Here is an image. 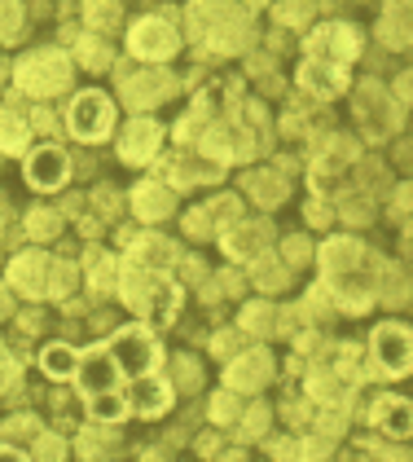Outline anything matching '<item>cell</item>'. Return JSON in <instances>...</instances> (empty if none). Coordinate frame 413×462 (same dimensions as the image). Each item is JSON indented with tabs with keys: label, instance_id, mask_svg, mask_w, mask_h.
I'll use <instances>...</instances> for the list:
<instances>
[{
	"label": "cell",
	"instance_id": "6da1fadb",
	"mask_svg": "<svg viewBox=\"0 0 413 462\" xmlns=\"http://www.w3.org/2000/svg\"><path fill=\"white\" fill-rule=\"evenodd\" d=\"M159 361H163L159 339L145 326H128L79 356L75 379H79L93 423H119L128 410H137L145 419L163 414L172 405V392L163 379H154Z\"/></svg>",
	"mask_w": 413,
	"mask_h": 462
},
{
	"label": "cell",
	"instance_id": "7a4b0ae2",
	"mask_svg": "<svg viewBox=\"0 0 413 462\" xmlns=\"http://www.w3.org/2000/svg\"><path fill=\"white\" fill-rule=\"evenodd\" d=\"M168 264H172L168 238H141L137 247L128 251V264H124V278H119V295L128 300V309L150 318L154 326H168L176 313V300H180L176 282L168 278Z\"/></svg>",
	"mask_w": 413,
	"mask_h": 462
},
{
	"label": "cell",
	"instance_id": "3957f363",
	"mask_svg": "<svg viewBox=\"0 0 413 462\" xmlns=\"http://www.w3.org/2000/svg\"><path fill=\"white\" fill-rule=\"evenodd\" d=\"M14 79L32 97H53V93H62L70 84V62H67V53H58V49H40V53H27L14 67Z\"/></svg>",
	"mask_w": 413,
	"mask_h": 462
},
{
	"label": "cell",
	"instance_id": "277c9868",
	"mask_svg": "<svg viewBox=\"0 0 413 462\" xmlns=\"http://www.w3.org/2000/svg\"><path fill=\"white\" fill-rule=\"evenodd\" d=\"M67 124H70V133H75L79 142H102V137H110V124H115L110 97H106V93H97V88L79 93V97L70 102Z\"/></svg>",
	"mask_w": 413,
	"mask_h": 462
},
{
	"label": "cell",
	"instance_id": "5b68a950",
	"mask_svg": "<svg viewBox=\"0 0 413 462\" xmlns=\"http://www.w3.org/2000/svg\"><path fill=\"white\" fill-rule=\"evenodd\" d=\"M361 53V36L347 23H330L317 36H308V58L312 62H330V67H347Z\"/></svg>",
	"mask_w": 413,
	"mask_h": 462
},
{
	"label": "cell",
	"instance_id": "8992f818",
	"mask_svg": "<svg viewBox=\"0 0 413 462\" xmlns=\"http://www.w3.org/2000/svg\"><path fill=\"white\" fill-rule=\"evenodd\" d=\"M128 44H133L137 58H154L159 62V58H172L176 49H180V36L163 18H141L137 27H133V36H128Z\"/></svg>",
	"mask_w": 413,
	"mask_h": 462
},
{
	"label": "cell",
	"instance_id": "52a82bcc",
	"mask_svg": "<svg viewBox=\"0 0 413 462\" xmlns=\"http://www.w3.org/2000/svg\"><path fill=\"white\" fill-rule=\"evenodd\" d=\"M159 142H163V128L154 119H137V124L124 128L119 154H124V163H150L159 154Z\"/></svg>",
	"mask_w": 413,
	"mask_h": 462
},
{
	"label": "cell",
	"instance_id": "ba28073f",
	"mask_svg": "<svg viewBox=\"0 0 413 462\" xmlns=\"http://www.w3.org/2000/svg\"><path fill=\"white\" fill-rule=\"evenodd\" d=\"M49 260H44V251H23L14 264H9V286L14 291H23V295H32L40 300L44 291H49Z\"/></svg>",
	"mask_w": 413,
	"mask_h": 462
},
{
	"label": "cell",
	"instance_id": "9c48e42d",
	"mask_svg": "<svg viewBox=\"0 0 413 462\" xmlns=\"http://www.w3.org/2000/svg\"><path fill=\"white\" fill-rule=\"evenodd\" d=\"M374 353H379V365L387 374H405L409 370V330L405 326H379Z\"/></svg>",
	"mask_w": 413,
	"mask_h": 462
},
{
	"label": "cell",
	"instance_id": "30bf717a",
	"mask_svg": "<svg viewBox=\"0 0 413 462\" xmlns=\"http://www.w3.org/2000/svg\"><path fill=\"white\" fill-rule=\"evenodd\" d=\"M273 379V356L269 353H246V356H238L234 365H229V374H225V383L234 392H255V388H264Z\"/></svg>",
	"mask_w": 413,
	"mask_h": 462
},
{
	"label": "cell",
	"instance_id": "8fae6325",
	"mask_svg": "<svg viewBox=\"0 0 413 462\" xmlns=\"http://www.w3.org/2000/svg\"><path fill=\"white\" fill-rule=\"evenodd\" d=\"M119 88H124V102L128 106H154L168 88H172V79L163 71H141V75H119Z\"/></svg>",
	"mask_w": 413,
	"mask_h": 462
},
{
	"label": "cell",
	"instance_id": "7c38bea8",
	"mask_svg": "<svg viewBox=\"0 0 413 462\" xmlns=\"http://www.w3.org/2000/svg\"><path fill=\"white\" fill-rule=\"evenodd\" d=\"M27 180H32L35 189H58V185L67 180V154H62L58 145L35 150L32 159H27Z\"/></svg>",
	"mask_w": 413,
	"mask_h": 462
},
{
	"label": "cell",
	"instance_id": "4fadbf2b",
	"mask_svg": "<svg viewBox=\"0 0 413 462\" xmlns=\"http://www.w3.org/2000/svg\"><path fill=\"white\" fill-rule=\"evenodd\" d=\"M299 84L308 88V93H317V97H335V93H344L347 75L344 67H330V62H304V71H299Z\"/></svg>",
	"mask_w": 413,
	"mask_h": 462
},
{
	"label": "cell",
	"instance_id": "5bb4252c",
	"mask_svg": "<svg viewBox=\"0 0 413 462\" xmlns=\"http://www.w3.org/2000/svg\"><path fill=\"white\" fill-rule=\"evenodd\" d=\"M133 208L141 220H163L172 212V189L168 185H154V180H141L137 194H133Z\"/></svg>",
	"mask_w": 413,
	"mask_h": 462
},
{
	"label": "cell",
	"instance_id": "9a60e30c",
	"mask_svg": "<svg viewBox=\"0 0 413 462\" xmlns=\"http://www.w3.org/2000/svg\"><path fill=\"white\" fill-rule=\"evenodd\" d=\"M229 18H234V0H194V9H189L194 36H211V32L225 27Z\"/></svg>",
	"mask_w": 413,
	"mask_h": 462
},
{
	"label": "cell",
	"instance_id": "2e32d148",
	"mask_svg": "<svg viewBox=\"0 0 413 462\" xmlns=\"http://www.w3.org/2000/svg\"><path fill=\"white\" fill-rule=\"evenodd\" d=\"M264 238H269V225H238V229L225 234V251H229L234 260H255Z\"/></svg>",
	"mask_w": 413,
	"mask_h": 462
},
{
	"label": "cell",
	"instance_id": "e0dca14e",
	"mask_svg": "<svg viewBox=\"0 0 413 462\" xmlns=\"http://www.w3.org/2000/svg\"><path fill=\"white\" fill-rule=\"evenodd\" d=\"M374 423L391 436H409V401L405 396H379L374 405Z\"/></svg>",
	"mask_w": 413,
	"mask_h": 462
},
{
	"label": "cell",
	"instance_id": "ac0fdd59",
	"mask_svg": "<svg viewBox=\"0 0 413 462\" xmlns=\"http://www.w3.org/2000/svg\"><path fill=\"white\" fill-rule=\"evenodd\" d=\"M365 260V251L361 243H352V238H335V243H326L321 251V264H326V273H344V269H356Z\"/></svg>",
	"mask_w": 413,
	"mask_h": 462
},
{
	"label": "cell",
	"instance_id": "d6986e66",
	"mask_svg": "<svg viewBox=\"0 0 413 462\" xmlns=\"http://www.w3.org/2000/svg\"><path fill=\"white\" fill-rule=\"evenodd\" d=\"M335 300L344 304L347 313H356V309H365L370 300H374V291H370V282L365 278H352V273H335Z\"/></svg>",
	"mask_w": 413,
	"mask_h": 462
},
{
	"label": "cell",
	"instance_id": "ffe728a7",
	"mask_svg": "<svg viewBox=\"0 0 413 462\" xmlns=\"http://www.w3.org/2000/svg\"><path fill=\"white\" fill-rule=\"evenodd\" d=\"M32 142V133H27V124H23V115L14 106L0 110V150H9V154H23Z\"/></svg>",
	"mask_w": 413,
	"mask_h": 462
},
{
	"label": "cell",
	"instance_id": "44dd1931",
	"mask_svg": "<svg viewBox=\"0 0 413 462\" xmlns=\"http://www.w3.org/2000/svg\"><path fill=\"white\" fill-rule=\"evenodd\" d=\"M382 40L391 49H405L409 44V0H391V9L382 18Z\"/></svg>",
	"mask_w": 413,
	"mask_h": 462
},
{
	"label": "cell",
	"instance_id": "7402d4cb",
	"mask_svg": "<svg viewBox=\"0 0 413 462\" xmlns=\"http://www.w3.org/2000/svg\"><path fill=\"white\" fill-rule=\"evenodd\" d=\"M246 36H251V23H246L242 14H234L225 27L211 32V49H220V53H238L242 44H246Z\"/></svg>",
	"mask_w": 413,
	"mask_h": 462
},
{
	"label": "cell",
	"instance_id": "603a6c76",
	"mask_svg": "<svg viewBox=\"0 0 413 462\" xmlns=\"http://www.w3.org/2000/svg\"><path fill=\"white\" fill-rule=\"evenodd\" d=\"M246 185H251V194H255L264 208H277V203L286 199V180L277 177V172H251Z\"/></svg>",
	"mask_w": 413,
	"mask_h": 462
},
{
	"label": "cell",
	"instance_id": "cb8c5ba5",
	"mask_svg": "<svg viewBox=\"0 0 413 462\" xmlns=\"http://www.w3.org/2000/svg\"><path fill=\"white\" fill-rule=\"evenodd\" d=\"M75 361H79V356L70 353L67 344H49V348L40 353V365H44L53 379H67V374H75Z\"/></svg>",
	"mask_w": 413,
	"mask_h": 462
},
{
	"label": "cell",
	"instance_id": "d4e9b609",
	"mask_svg": "<svg viewBox=\"0 0 413 462\" xmlns=\"http://www.w3.org/2000/svg\"><path fill=\"white\" fill-rule=\"evenodd\" d=\"M88 278H93V291H97V295L115 291V260H110L106 251H88Z\"/></svg>",
	"mask_w": 413,
	"mask_h": 462
},
{
	"label": "cell",
	"instance_id": "484cf974",
	"mask_svg": "<svg viewBox=\"0 0 413 462\" xmlns=\"http://www.w3.org/2000/svg\"><path fill=\"white\" fill-rule=\"evenodd\" d=\"M84 18L93 32H106L119 23V0H84Z\"/></svg>",
	"mask_w": 413,
	"mask_h": 462
},
{
	"label": "cell",
	"instance_id": "4316f807",
	"mask_svg": "<svg viewBox=\"0 0 413 462\" xmlns=\"http://www.w3.org/2000/svg\"><path fill=\"white\" fill-rule=\"evenodd\" d=\"M79 58H84V67H88V71H106V67L115 62V53L106 49L102 40H93V36L79 40Z\"/></svg>",
	"mask_w": 413,
	"mask_h": 462
},
{
	"label": "cell",
	"instance_id": "83f0119b",
	"mask_svg": "<svg viewBox=\"0 0 413 462\" xmlns=\"http://www.w3.org/2000/svg\"><path fill=\"white\" fill-rule=\"evenodd\" d=\"M79 454H84V458L115 454V436H106V431H97V427H93V431H84V436H79Z\"/></svg>",
	"mask_w": 413,
	"mask_h": 462
},
{
	"label": "cell",
	"instance_id": "f1b7e54d",
	"mask_svg": "<svg viewBox=\"0 0 413 462\" xmlns=\"http://www.w3.org/2000/svg\"><path fill=\"white\" fill-rule=\"evenodd\" d=\"M206 106H211V93L206 97H198V106H194V115L189 119H180V142H198V133H203V124H206Z\"/></svg>",
	"mask_w": 413,
	"mask_h": 462
},
{
	"label": "cell",
	"instance_id": "f546056e",
	"mask_svg": "<svg viewBox=\"0 0 413 462\" xmlns=\"http://www.w3.org/2000/svg\"><path fill=\"white\" fill-rule=\"evenodd\" d=\"M23 27V5L18 0H0V40H14Z\"/></svg>",
	"mask_w": 413,
	"mask_h": 462
},
{
	"label": "cell",
	"instance_id": "4dcf8cb0",
	"mask_svg": "<svg viewBox=\"0 0 413 462\" xmlns=\"http://www.w3.org/2000/svg\"><path fill=\"white\" fill-rule=\"evenodd\" d=\"M203 154H206V159H220V163H225V159H234V145H229V137H225L220 128H206V133H203Z\"/></svg>",
	"mask_w": 413,
	"mask_h": 462
},
{
	"label": "cell",
	"instance_id": "1f68e13d",
	"mask_svg": "<svg viewBox=\"0 0 413 462\" xmlns=\"http://www.w3.org/2000/svg\"><path fill=\"white\" fill-rule=\"evenodd\" d=\"M273 309H269V304H251V309H246V313H242V326H246V330H255V335H269V330H273Z\"/></svg>",
	"mask_w": 413,
	"mask_h": 462
},
{
	"label": "cell",
	"instance_id": "d6a6232c",
	"mask_svg": "<svg viewBox=\"0 0 413 462\" xmlns=\"http://www.w3.org/2000/svg\"><path fill=\"white\" fill-rule=\"evenodd\" d=\"M27 229H32V238H53V234L62 229V216L58 212H32Z\"/></svg>",
	"mask_w": 413,
	"mask_h": 462
},
{
	"label": "cell",
	"instance_id": "836d02e7",
	"mask_svg": "<svg viewBox=\"0 0 413 462\" xmlns=\"http://www.w3.org/2000/svg\"><path fill=\"white\" fill-rule=\"evenodd\" d=\"M312 396H317V401H339L344 388H339L335 374H312Z\"/></svg>",
	"mask_w": 413,
	"mask_h": 462
},
{
	"label": "cell",
	"instance_id": "e575fe53",
	"mask_svg": "<svg viewBox=\"0 0 413 462\" xmlns=\"http://www.w3.org/2000/svg\"><path fill=\"white\" fill-rule=\"evenodd\" d=\"M264 427H269V410H264V405L246 410V419H242V436H260Z\"/></svg>",
	"mask_w": 413,
	"mask_h": 462
},
{
	"label": "cell",
	"instance_id": "d590c367",
	"mask_svg": "<svg viewBox=\"0 0 413 462\" xmlns=\"http://www.w3.org/2000/svg\"><path fill=\"white\" fill-rule=\"evenodd\" d=\"M211 419H216V423L238 419V401H234V396H216V401H211Z\"/></svg>",
	"mask_w": 413,
	"mask_h": 462
},
{
	"label": "cell",
	"instance_id": "8d00e7d4",
	"mask_svg": "<svg viewBox=\"0 0 413 462\" xmlns=\"http://www.w3.org/2000/svg\"><path fill=\"white\" fill-rule=\"evenodd\" d=\"M312 0H281V23H304Z\"/></svg>",
	"mask_w": 413,
	"mask_h": 462
},
{
	"label": "cell",
	"instance_id": "74e56055",
	"mask_svg": "<svg viewBox=\"0 0 413 462\" xmlns=\"http://www.w3.org/2000/svg\"><path fill=\"white\" fill-rule=\"evenodd\" d=\"M206 212L216 216L220 225H234V220H238V199H220V203H211Z\"/></svg>",
	"mask_w": 413,
	"mask_h": 462
},
{
	"label": "cell",
	"instance_id": "f35d334b",
	"mask_svg": "<svg viewBox=\"0 0 413 462\" xmlns=\"http://www.w3.org/2000/svg\"><path fill=\"white\" fill-rule=\"evenodd\" d=\"M14 388H18V361H9L0 353V392H14Z\"/></svg>",
	"mask_w": 413,
	"mask_h": 462
},
{
	"label": "cell",
	"instance_id": "ab89813d",
	"mask_svg": "<svg viewBox=\"0 0 413 462\" xmlns=\"http://www.w3.org/2000/svg\"><path fill=\"white\" fill-rule=\"evenodd\" d=\"M35 454H40V458H62L67 445H62L58 436H40V440H35Z\"/></svg>",
	"mask_w": 413,
	"mask_h": 462
},
{
	"label": "cell",
	"instance_id": "60d3db41",
	"mask_svg": "<svg viewBox=\"0 0 413 462\" xmlns=\"http://www.w3.org/2000/svg\"><path fill=\"white\" fill-rule=\"evenodd\" d=\"M49 273H53V286H49V291H53V295H67L75 269H70V264H58V269H49Z\"/></svg>",
	"mask_w": 413,
	"mask_h": 462
},
{
	"label": "cell",
	"instance_id": "b9f144b4",
	"mask_svg": "<svg viewBox=\"0 0 413 462\" xmlns=\"http://www.w3.org/2000/svg\"><path fill=\"white\" fill-rule=\"evenodd\" d=\"M281 255H286V264H304V260H308V243H304V238H290V243L281 247Z\"/></svg>",
	"mask_w": 413,
	"mask_h": 462
},
{
	"label": "cell",
	"instance_id": "7bdbcfd3",
	"mask_svg": "<svg viewBox=\"0 0 413 462\" xmlns=\"http://www.w3.org/2000/svg\"><path fill=\"white\" fill-rule=\"evenodd\" d=\"M260 286H281V269H273V264H260Z\"/></svg>",
	"mask_w": 413,
	"mask_h": 462
},
{
	"label": "cell",
	"instance_id": "ee69618b",
	"mask_svg": "<svg viewBox=\"0 0 413 462\" xmlns=\"http://www.w3.org/2000/svg\"><path fill=\"white\" fill-rule=\"evenodd\" d=\"M206 229H211V216H206V208H203V212L189 216V234H206Z\"/></svg>",
	"mask_w": 413,
	"mask_h": 462
},
{
	"label": "cell",
	"instance_id": "f6af8a7d",
	"mask_svg": "<svg viewBox=\"0 0 413 462\" xmlns=\"http://www.w3.org/2000/svg\"><path fill=\"white\" fill-rule=\"evenodd\" d=\"M304 454H308V458H317V454H330V440H308V445H304Z\"/></svg>",
	"mask_w": 413,
	"mask_h": 462
},
{
	"label": "cell",
	"instance_id": "bcb514c9",
	"mask_svg": "<svg viewBox=\"0 0 413 462\" xmlns=\"http://www.w3.org/2000/svg\"><path fill=\"white\" fill-rule=\"evenodd\" d=\"M14 313V295H9V286H0V318H9Z\"/></svg>",
	"mask_w": 413,
	"mask_h": 462
},
{
	"label": "cell",
	"instance_id": "7dc6e473",
	"mask_svg": "<svg viewBox=\"0 0 413 462\" xmlns=\"http://www.w3.org/2000/svg\"><path fill=\"white\" fill-rule=\"evenodd\" d=\"M176 374H180V379H185V383H194V379H198V370H194V365H189V361H180V365H176Z\"/></svg>",
	"mask_w": 413,
	"mask_h": 462
},
{
	"label": "cell",
	"instance_id": "c3c4849f",
	"mask_svg": "<svg viewBox=\"0 0 413 462\" xmlns=\"http://www.w3.org/2000/svg\"><path fill=\"white\" fill-rule=\"evenodd\" d=\"M0 458H23V454H18L14 445H0Z\"/></svg>",
	"mask_w": 413,
	"mask_h": 462
},
{
	"label": "cell",
	"instance_id": "681fc988",
	"mask_svg": "<svg viewBox=\"0 0 413 462\" xmlns=\"http://www.w3.org/2000/svg\"><path fill=\"white\" fill-rule=\"evenodd\" d=\"M0 79H5V62H0Z\"/></svg>",
	"mask_w": 413,
	"mask_h": 462
}]
</instances>
